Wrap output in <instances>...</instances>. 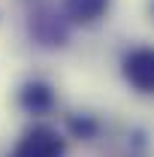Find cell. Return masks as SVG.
<instances>
[{"instance_id": "obj_1", "label": "cell", "mask_w": 154, "mask_h": 157, "mask_svg": "<svg viewBox=\"0 0 154 157\" xmlns=\"http://www.w3.org/2000/svg\"><path fill=\"white\" fill-rule=\"evenodd\" d=\"M15 157H64V139L52 127H33L21 136Z\"/></svg>"}, {"instance_id": "obj_2", "label": "cell", "mask_w": 154, "mask_h": 157, "mask_svg": "<svg viewBox=\"0 0 154 157\" xmlns=\"http://www.w3.org/2000/svg\"><path fill=\"white\" fill-rule=\"evenodd\" d=\"M124 78L142 94H154V48H136L124 58Z\"/></svg>"}, {"instance_id": "obj_3", "label": "cell", "mask_w": 154, "mask_h": 157, "mask_svg": "<svg viewBox=\"0 0 154 157\" xmlns=\"http://www.w3.org/2000/svg\"><path fill=\"white\" fill-rule=\"evenodd\" d=\"M67 9H70V15L76 21L91 24L109 9V0H67Z\"/></svg>"}, {"instance_id": "obj_4", "label": "cell", "mask_w": 154, "mask_h": 157, "mask_svg": "<svg viewBox=\"0 0 154 157\" xmlns=\"http://www.w3.org/2000/svg\"><path fill=\"white\" fill-rule=\"evenodd\" d=\"M21 103H24L27 109H33V112H42V109L52 106V91H48L45 85H27L24 94H21Z\"/></svg>"}]
</instances>
